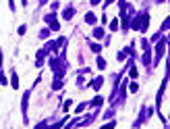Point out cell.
Segmentation results:
<instances>
[{
    "mask_svg": "<svg viewBox=\"0 0 170 129\" xmlns=\"http://www.w3.org/2000/svg\"><path fill=\"white\" fill-rule=\"evenodd\" d=\"M50 6H52V13H54V10H58V6H60V2H56V0H54V2H52Z\"/></svg>",
    "mask_w": 170,
    "mask_h": 129,
    "instance_id": "44dd1931",
    "label": "cell"
},
{
    "mask_svg": "<svg viewBox=\"0 0 170 129\" xmlns=\"http://www.w3.org/2000/svg\"><path fill=\"white\" fill-rule=\"evenodd\" d=\"M102 36H104V29L102 27H95L93 29V38H102Z\"/></svg>",
    "mask_w": 170,
    "mask_h": 129,
    "instance_id": "4fadbf2b",
    "label": "cell"
},
{
    "mask_svg": "<svg viewBox=\"0 0 170 129\" xmlns=\"http://www.w3.org/2000/svg\"><path fill=\"white\" fill-rule=\"evenodd\" d=\"M62 87V79H56L54 77V81H52V89H60Z\"/></svg>",
    "mask_w": 170,
    "mask_h": 129,
    "instance_id": "7c38bea8",
    "label": "cell"
},
{
    "mask_svg": "<svg viewBox=\"0 0 170 129\" xmlns=\"http://www.w3.org/2000/svg\"><path fill=\"white\" fill-rule=\"evenodd\" d=\"M25 31H27V27H25V25H21V27H19V36H25Z\"/></svg>",
    "mask_w": 170,
    "mask_h": 129,
    "instance_id": "603a6c76",
    "label": "cell"
},
{
    "mask_svg": "<svg viewBox=\"0 0 170 129\" xmlns=\"http://www.w3.org/2000/svg\"><path fill=\"white\" fill-rule=\"evenodd\" d=\"M0 84H2V86H6V84H8V81H6V75H4V73H0Z\"/></svg>",
    "mask_w": 170,
    "mask_h": 129,
    "instance_id": "7402d4cb",
    "label": "cell"
},
{
    "mask_svg": "<svg viewBox=\"0 0 170 129\" xmlns=\"http://www.w3.org/2000/svg\"><path fill=\"white\" fill-rule=\"evenodd\" d=\"M44 21H46V23L50 25V29H54V31H58V29H60V23L56 21V15H54V13L46 15V17H44Z\"/></svg>",
    "mask_w": 170,
    "mask_h": 129,
    "instance_id": "3957f363",
    "label": "cell"
},
{
    "mask_svg": "<svg viewBox=\"0 0 170 129\" xmlns=\"http://www.w3.org/2000/svg\"><path fill=\"white\" fill-rule=\"evenodd\" d=\"M98 67H100V69H106V60H104L102 56H98Z\"/></svg>",
    "mask_w": 170,
    "mask_h": 129,
    "instance_id": "9a60e30c",
    "label": "cell"
},
{
    "mask_svg": "<svg viewBox=\"0 0 170 129\" xmlns=\"http://www.w3.org/2000/svg\"><path fill=\"white\" fill-rule=\"evenodd\" d=\"M46 54H48V50H46V48L38 50V56H35V65H38V67H42V65H44V58H46Z\"/></svg>",
    "mask_w": 170,
    "mask_h": 129,
    "instance_id": "5b68a950",
    "label": "cell"
},
{
    "mask_svg": "<svg viewBox=\"0 0 170 129\" xmlns=\"http://www.w3.org/2000/svg\"><path fill=\"white\" fill-rule=\"evenodd\" d=\"M141 48H143V56H141L143 65L145 67H152V48H149V42L147 40H141Z\"/></svg>",
    "mask_w": 170,
    "mask_h": 129,
    "instance_id": "7a4b0ae2",
    "label": "cell"
},
{
    "mask_svg": "<svg viewBox=\"0 0 170 129\" xmlns=\"http://www.w3.org/2000/svg\"><path fill=\"white\" fill-rule=\"evenodd\" d=\"M166 44H168V38H164V36L158 40V46H156V58H154V67H156V65H158V63L164 58V52H166Z\"/></svg>",
    "mask_w": 170,
    "mask_h": 129,
    "instance_id": "6da1fadb",
    "label": "cell"
},
{
    "mask_svg": "<svg viewBox=\"0 0 170 129\" xmlns=\"http://www.w3.org/2000/svg\"><path fill=\"white\" fill-rule=\"evenodd\" d=\"M116 29H118V21H112L110 23V31H116Z\"/></svg>",
    "mask_w": 170,
    "mask_h": 129,
    "instance_id": "d6986e66",
    "label": "cell"
},
{
    "mask_svg": "<svg viewBox=\"0 0 170 129\" xmlns=\"http://www.w3.org/2000/svg\"><path fill=\"white\" fill-rule=\"evenodd\" d=\"M0 69H2V52H0Z\"/></svg>",
    "mask_w": 170,
    "mask_h": 129,
    "instance_id": "83f0119b",
    "label": "cell"
},
{
    "mask_svg": "<svg viewBox=\"0 0 170 129\" xmlns=\"http://www.w3.org/2000/svg\"><path fill=\"white\" fill-rule=\"evenodd\" d=\"M129 73H131L133 79H137V75H139V73H137V67H135V63H133V58L129 60Z\"/></svg>",
    "mask_w": 170,
    "mask_h": 129,
    "instance_id": "ba28073f",
    "label": "cell"
},
{
    "mask_svg": "<svg viewBox=\"0 0 170 129\" xmlns=\"http://www.w3.org/2000/svg\"><path fill=\"white\" fill-rule=\"evenodd\" d=\"M89 48H91V50H93V52H100V50H102V46H100V44H89Z\"/></svg>",
    "mask_w": 170,
    "mask_h": 129,
    "instance_id": "2e32d148",
    "label": "cell"
},
{
    "mask_svg": "<svg viewBox=\"0 0 170 129\" xmlns=\"http://www.w3.org/2000/svg\"><path fill=\"white\" fill-rule=\"evenodd\" d=\"M112 115H114V108H110V110H106V113H104V119H110Z\"/></svg>",
    "mask_w": 170,
    "mask_h": 129,
    "instance_id": "ffe728a7",
    "label": "cell"
},
{
    "mask_svg": "<svg viewBox=\"0 0 170 129\" xmlns=\"http://www.w3.org/2000/svg\"><path fill=\"white\" fill-rule=\"evenodd\" d=\"M27 102H29V89L25 92V96H23V104H21V110H23V121L27 123Z\"/></svg>",
    "mask_w": 170,
    "mask_h": 129,
    "instance_id": "277c9868",
    "label": "cell"
},
{
    "mask_svg": "<svg viewBox=\"0 0 170 129\" xmlns=\"http://www.w3.org/2000/svg\"><path fill=\"white\" fill-rule=\"evenodd\" d=\"M100 2H102V0H91V4H93V6H95V4H100Z\"/></svg>",
    "mask_w": 170,
    "mask_h": 129,
    "instance_id": "4316f807",
    "label": "cell"
},
{
    "mask_svg": "<svg viewBox=\"0 0 170 129\" xmlns=\"http://www.w3.org/2000/svg\"><path fill=\"white\" fill-rule=\"evenodd\" d=\"M156 2H158V4H164V2H166V0H156Z\"/></svg>",
    "mask_w": 170,
    "mask_h": 129,
    "instance_id": "f1b7e54d",
    "label": "cell"
},
{
    "mask_svg": "<svg viewBox=\"0 0 170 129\" xmlns=\"http://www.w3.org/2000/svg\"><path fill=\"white\" fill-rule=\"evenodd\" d=\"M8 8H10V10L15 13V0H8Z\"/></svg>",
    "mask_w": 170,
    "mask_h": 129,
    "instance_id": "484cf974",
    "label": "cell"
},
{
    "mask_svg": "<svg viewBox=\"0 0 170 129\" xmlns=\"http://www.w3.org/2000/svg\"><path fill=\"white\" fill-rule=\"evenodd\" d=\"M85 106H87V102H83V104H79V106H77V113H81V110H85Z\"/></svg>",
    "mask_w": 170,
    "mask_h": 129,
    "instance_id": "d4e9b609",
    "label": "cell"
},
{
    "mask_svg": "<svg viewBox=\"0 0 170 129\" xmlns=\"http://www.w3.org/2000/svg\"><path fill=\"white\" fill-rule=\"evenodd\" d=\"M46 2H48V0H40V4H46Z\"/></svg>",
    "mask_w": 170,
    "mask_h": 129,
    "instance_id": "f546056e",
    "label": "cell"
},
{
    "mask_svg": "<svg viewBox=\"0 0 170 129\" xmlns=\"http://www.w3.org/2000/svg\"><path fill=\"white\" fill-rule=\"evenodd\" d=\"M48 36H50V29H42V31H40V38H42V40H48Z\"/></svg>",
    "mask_w": 170,
    "mask_h": 129,
    "instance_id": "5bb4252c",
    "label": "cell"
},
{
    "mask_svg": "<svg viewBox=\"0 0 170 129\" xmlns=\"http://www.w3.org/2000/svg\"><path fill=\"white\" fill-rule=\"evenodd\" d=\"M102 86H104V77H95V79L89 84V87H93V89H100Z\"/></svg>",
    "mask_w": 170,
    "mask_h": 129,
    "instance_id": "8992f818",
    "label": "cell"
},
{
    "mask_svg": "<svg viewBox=\"0 0 170 129\" xmlns=\"http://www.w3.org/2000/svg\"><path fill=\"white\" fill-rule=\"evenodd\" d=\"M129 89H131V92H133V94H135V92H137V89H139V86H137V81H133V84H131V86H129Z\"/></svg>",
    "mask_w": 170,
    "mask_h": 129,
    "instance_id": "ac0fdd59",
    "label": "cell"
},
{
    "mask_svg": "<svg viewBox=\"0 0 170 129\" xmlns=\"http://www.w3.org/2000/svg\"><path fill=\"white\" fill-rule=\"evenodd\" d=\"M102 102H104V98H102V96H95V98H93L91 102H87V104L93 106V108H98V106H102Z\"/></svg>",
    "mask_w": 170,
    "mask_h": 129,
    "instance_id": "9c48e42d",
    "label": "cell"
},
{
    "mask_svg": "<svg viewBox=\"0 0 170 129\" xmlns=\"http://www.w3.org/2000/svg\"><path fill=\"white\" fill-rule=\"evenodd\" d=\"M10 86H13V89H17L19 87V77H17V73L13 71V75H10Z\"/></svg>",
    "mask_w": 170,
    "mask_h": 129,
    "instance_id": "30bf717a",
    "label": "cell"
},
{
    "mask_svg": "<svg viewBox=\"0 0 170 129\" xmlns=\"http://www.w3.org/2000/svg\"><path fill=\"white\" fill-rule=\"evenodd\" d=\"M160 38H162V34H160V31H158V34H154V38H152V42H158V40H160Z\"/></svg>",
    "mask_w": 170,
    "mask_h": 129,
    "instance_id": "cb8c5ba5",
    "label": "cell"
},
{
    "mask_svg": "<svg viewBox=\"0 0 170 129\" xmlns=\"http://www.w3.org/2000/svg\"><path fill=\"white\" fill-rule=\"evenodd\" d=\"M73 15H75V8H73V6H69V8H64L62 19H64V21H69V19H73Z\"/></svg>",
    "mask_w": 170,
    "mask_h": 129,
    "instance_id": "52a82bcc",
    "label": "cell"
},
{
    "mask_svg": "<svg viewBox=\"0 0 170 129\" xmlns=\"http://www.w3.org/2000/svg\"><path fill=\"white\" fill-rule=\"evenodd\" d=\"M85 23L95 25V15H93V13H87V15H85Z\"/></svg>",
    "mask_w": 170,
    "mask_h": 129,
    "instance_id": "8fae6325",
    "label": "cell"
},
{
    "mask_svg": "<svg viewBox=\"0 0 170 129\" xmlns=\"http://www.w3.org/2000/svg\"><path fill=\"white\" fill-rule=\"evenodd\" d=\"M168 27H170V19H166V21L162 23V31H168Z\"/></svg>",
    "mask_w": 170,
    "mask_h": 129,
    "instance_id": "e0dca14e",
    "label": "cell"
}]
</instances>
